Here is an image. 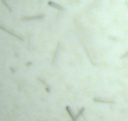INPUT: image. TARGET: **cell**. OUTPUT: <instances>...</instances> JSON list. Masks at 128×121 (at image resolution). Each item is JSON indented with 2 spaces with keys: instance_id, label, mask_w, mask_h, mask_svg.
<instances>
[{
  "instance_id": "277c9868",
  "label": "cell",
  "mask_w": 128,
  "mask_h": 121,
  "mask_svg": "<svg viewBox=\"0 0 128 121\" xmlns=\"http://www.w3.org/2000/svg\"><path fill=\"white\" fill-rule=\"evenodd\" d=\"M126 57H128V51H127V52H125V53H124V54H123V55H121V57H120V58H121V59H125V58H126Z\"/></svg>"
},
{
  "instance_id": "5b68a950",
  "label": "cell",
  "mask_w": 128,
  "mask_h": 121,
  "mask_svg": "<svg viewBox=\"0 0 128 121\" xmlns=\"http://www.w3.org/2000/svg\"><path fill=\"white\" fill-rule=\"evenodd\" d=\"M126 6H127V7H128V1H126Z\"/></svg>"
},
{
  "instance_id": "3957f363",
  "label": "cell",
  "mask_w": 128,
  "mask_h": 121,
  "mask_svg": "<svg viewBox=\"0 0 128 121\" xmlns=\"http://www.w3.org/2000/svg\"><path fill=\"white\" fill-rule=\"evenodd\" d=\"M44 15H38V16H33V17H27L26 19H35V18H43Z\"/></svg>"
},
{
  "instance_id": "6da1fadb",
  "label": "cell",
  "mask_w": 128,
  "mask_h": 121,
  "mask_svg": "<svg viewBox=\"0 0 128 121\" xmlns=\"http://www.w3.org/2000/svg\"><path fill=\"white\" fill-rule=\"evenodd\" d=\"M96 102H102V103H115V101L112 100H102V98H94Z\"/></svg>"
},
{
  "instance_id": "7a4b0ae2",
  "label": "cell",
  "mask_w": 128,
  "mask_h": 121,
  "mask_svg": "<svg viewBox=\"0 0 128 121\" xmlns=\"http://www.w3.org/2000/svg\"><path fill=\"white\" fill-rule=\"evenodd\" d=\"M48 5L52 6V7H54V8H56V9H58V10H63V7H61V6H58V5H56V4L52 3V1H49Z\"/></svg>"
}]
</instances>
